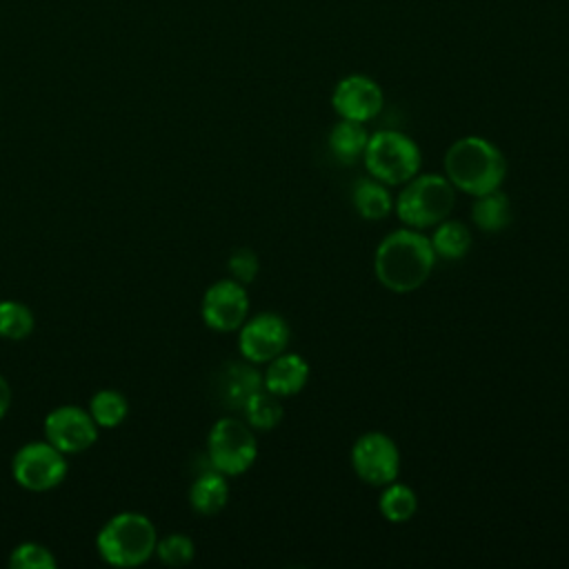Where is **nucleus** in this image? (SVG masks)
<instances>
[{"label": "nucleus", "instance_id": "19", "mask_svg": "<svg viewBox=\"0 0 569 569\" xmlns=\"http://www.w3.org/2000/svg\"><path fill=\"white\" fill-rule=\"evenodd\" d=\"M429 242L433 247V253L445 260H458L467 256L471 249V231L460 220H440L433 224V233L429 236Z\"/></svg>", "mask_w": 569, "mask_h": 569}, {"label": "nucleus", "instance_id": "15", "mask_svg": "<svg viewBox=\"0 0 569 569\" xmlns=\"http://www.w3.org/2000/svg\"><path fill=\"white\" fill-rule=\"evenodd\" d=\"M229 500V485L224 473L209 469L200 473L189 487V505L200 516H216Z\"/></svg>", "mask_w": 569, "mask_h": 569}, {"label": "nucleus", "instance_id": "26", "mask_svg": "<svg viewBox=\"0 0 569 569\" xmlns=\"http://www.w3.org/2000/svg\"><path fill=\"white\" fill-rule=\"evenodd\" d=\"M227 267H229V273L236 282L249 284V282H253V278L260 271V260L249 247H240L229 256Z\"/></svg>", "mask_w": 569, "mask_h": 569}, {"label": "nucleus", "instance_id": "11", "mask_svg": "<svg viewBox=\"0 0 569 569\" xmlns=\"http://www.w3.org/2000/svg\"><path fill=\"white\" fill-rule=\"evenodd\" d=\"M200 313L204 325L213 331L229 333L240 329L249 316V296L244 284L233 278L213 282L202 296Z\"/></svg>", "mask_w": 569, "mask_h": 569}, {"label": "nucleus", "instance_id": "24", "mask_svg": "<svg viewBox=\"0 0 569 569\" xmlns=\"http://www.w3.org/2000/svg\"><path fill=\"white\" fill-rule=\"evenodd\" d=\"M158 560L167 567H184L196 556V545L184 533H167L164 538H158L156 553Z\"/></svg>", "mask_w": 569, "mask_h": 569}, {"label": "nucleus", "instance_id": "23", "mask_svg": "<svg viewBox=\"0 0 569 569\" xmlns=\"http://www.w3.org/2000/svg\"><path fill=\"white\" fill-rule=\"evenodd\" d=\"M36 327L33 311L20 300H0V338L24 340Z\"/></svg>", "mask_w": 569, "mask_h": 569}, {"label": "nucleus", "instance_id": "20", "mask_svg": "<svg viewBox=\"0 0 569 569\" xmlns=\"http://www.w3.org/2000/svg\"><path fill=\"white\" fill-rule=\"evenodd\" d=\"M242 413H244V422L253 431H271L280 425L284 411H282L280 396H276L262 387L244 402Z\"/></svg>", "mask_w": 569, "mask_h": 569}, {"label": "nucleus", "instance_id": "13", "mask_svg": "<svg viewBox=\"0 0 569 569\" xmlns=\"http://www.w3.org/2000/svg\"><path fill=\"white\" fill-rule=\"evenodd\" d=\"M218 398L229 409H240L244 402L262 389V373L256 369L253 362H229L218 376Z\"/></svg>", "mask_w": 569, "mask_h": 569}, {"label": "nucleus", "instance_id": "21", "mask_svg": "<svg viewBox=\"0 0 569 569\" xmlns=\"http://www.w3.org/2000/svg\"><path fill=\"white\" fill-rule=\"evenodd\" d=\"M378 509L382 518L389 522H407L418 511V496L413 493L411 487L393 480L385 485L378 500Z\"/></svg>", "mask_w": 569, "mask_h": 569}, {"label": "nucleus", "instance_id": "18", "mask_svg": "<svg viewBox=\"0 0 569 569\" xmlns=\"http://www.w3.org/2000/svg\"><path fill=\"white\" fill-rule=\"evenodd\" d=\"M473 224L487 233H498L511 222V202L507 193L500 189H493L489 193L476 196V202L471 207Z\"/></svg>", "mask_w": 569, "mask_h": 569}, {"label": "nucleus", "instance_id": "22", "mask_svg": "<svg viewBox=\"0 0 569 569\" xmlns=\"http://www.w3.org/2000/svg\"><path fill=\"white\" fill-rule=\"evenodd\" d=\"M89 413H91V418L96 420L98 427L113 429L127 418L129 402L116 389H100L89 400Z\"/></svg>", "mask_w": 569, "mask_h": 569}, {"label": "nucleus", "instance_id": "1", "mask_svg": "<svg viewBox=\"0 0 569 569\" xmlns=\"http://www.w3.org/2000/svg\"><path fill=\"white\" fill-rule=\"evenodd\" d=\"M433 264L436 253L429 236L411 227L387 233L373 256L378 282L393 293L416 291L431 276Z\"/></svg>", "mask_w": 569, "mask_h": 569}, {"label": "nucleus", "instance_id": "4", "mask_svg": "<svg viewBox=\"0 0 569 569\" xmlns=\"http://www.w3.org/2000/svg\"><path fill=\"white\" fill-rule=\"evenodd\" d=\"M456 204V187L447 176L416 173L407 180L393 202L398 218L411 229H429L449 218Z\"/></svg>", "mask_w": 569, "mask_h": 569}, {"label": "nucleus", "instance_id": "7", "mask_svg": "<svg viewBox=\"0 0 569 569\" xmlns=\"http://www.w3.org/2000/svg\"><path fill=\"white\" fill-rule=\"evenodd\" d=\"M67 460L49 440L22 445L11 458V476L27 491H49L67 476Z\"/></svg>", "mask_w": 569, "mask_h": 569}, {"label": "nucleus", "instance_id": "9", "mask_svg": "<svg viewBox=\"0 0 569 569\" xmlns=\"http://www.w3.org/2000/svg\"><path fill=\"white\" fill-rule=\"evenodd\" d=\"M98 425L89 409L78 405H60L44 418V440L67 453H82L98 440Z\"/></svg>", "mask_w": 569, "mask_h": 569}, {"label": "nucleus", "instance_id": "14", "mask_svg": "<svg viewBox=\"0 0 569 569\" xmlns=\"http://www.w3.org/2000/svg\"><path fill=\"white\" fill-rule=\"evenodd\" d=\"M309 380V365L300 353L282 351L267 362V371L262 376V387L271 393L287 398L302 391Z\"/></svg>", "mask_w": 569, "mask_h": 569}, {"label": "nucleus", "instance_id": "16", "mask_svg": "<svg viewBox=\"0 0 569 569\" xmlns=\"http://www.w3.org/2000/svg\"><path fill=\"white\" fill-rule=\"evenodd\" d=\"M367 142L369 133L365 129V122L340 118L329 131V149L333 158L342 164H353L358 158H362Z\"/></svg>", "mask_w": 569, "mask_h": 569}, {"label": "nucleus", "instance_id": "5", "mask_svg": "<svg viewBox=\"0 0 569 569\" xmlns=\"http://www.w3.org/2000/svg\"><path fill=\"white\" fill-rule=\"evenodd\" d=\"M365 167L371 178L389 184H405L420 171V149L402 131L382 129L369 136L365 147Z\"/></svg>", "mask_w": 569, "mask_h": 569}, {"label": "nucleus", "instance_id": "10", "mask_svg": "<svg viewBox=\"0 0 569 569\" xmlns=\"http://www.w3.org/2000/svg\"><path fill=\"white\" fill-rule=\"evenodd\" d=\"M289 345V325L280 313L262 311L247 318L240 327L238 349L240 356L253 365L269 362Z\"/></svg>", "mask_w": 569, "mask_h": 569}, {"label": "nucleus", "instance_id": "2", "mask_svg": "<svg viewBox=\"0 0 569 569\" xmlns=\"http://www.w3.org/2000/svg\"><path fill=\"white\" fill-rule=\"evenodd\" d=\"M445 176L456 189L469 196H482L500 189L507 176V160L491 140L465 136L447 149Z\"/></svg>", "mask_w": 569, "mask_h": 569}, {"label": "nucleus", "instance_id": "27", "mask_svg": "<svg viewBox=\"0 0 569 569\" xmlns=\"http://www.w3.org/2000/svg\"><path fill=\"white\" fill-rule=\"evenodd\" d=\"M9 407H11V387H9L7 378L0 376V420L7 416Z\"/></svg>", "mask_w": 569, "mask_h": 569}, {"label": "nucleus", "instance_id": "25", "mask_svg": "<svg viewBox=\"0 0 569 569\" xmlns=\"http://www.w3.org/2000/svg\"><path fill=\"white\" fill-rule=\"evenodd\" d=\"M53 551L40 542H20L9 553L11 569H56Z\"/></svg>", "mask_w": 569, "mask_h": 569}, {"label": "nucleus", "instance_id": "12", "mask_svg": "<svg viewBox=\"0 0 569 569\" xmlns=\"http://www.w3.org/2000/svg\"><path fill=\"white\" fill-rule=\"evenodd\" d=\"M331 104L340 118L367 122L382 111L385 96L376 80L362 73H351L336 84Z\"/></svg>", "mask_w": 569, "mask_h": 569}, {"label": "nucleus", "instance_id": "8", "mask_svg": "<svg viewBox=\"0 0 569 569\" xmlns=\"http://www.w3.org/2000/svg\"><path fill=\"white\" fill-rule=\"evenodd\" d=\"M351 467L362 482L385 487L400 473V451L387 433L367 431L351 447Z\"/></svg>", "mask_w": 569, "mask_h": 569}, {"label": "nucleus", "instance_id": "3", "mask_svg": "<svg viewBox=\"0 0 569 569\" xmlns=\"http://www.w3.org/2000/svg\"><path fill=\"white\" fill-rule=\"evenodd\" d=\"M156 525L140 511H122L109 518L96 536L98 556L113 567H138L156 553Z\"/></svg>", "mask_w": 569, "mask_h": 569}, {"label": "nucleus", "instance_id": "17", "mask_svg": "<svg viewBox=\"0 0 569 569\" xmlns=\"http://www.w3.org/2000/svg\"><path fill=\"white\" fill-rule=\"evenodd\" d=\"M351 200L358 216L365 220H382L393 209L387 184L376 178H358L351 189Z\"/></svg>", "mask_w": 569, "mask_h": 569}, {"label": "nucleus", "instance_id": "6", "mask_svg": "<svg viewBox=\"0 0 569 569\" xmlns=\"http://www.w3.org/2000/svg\"><path fill=\"white\" fill-rule=\"evenodd\" d=\"M256 456L258 442L247 422L233 416L213 422L207 433V462L211 469L224 476H240L256 462Z\"/></svg>", "mask_w": 569, "mask_h": 569}]
</instances>
